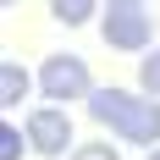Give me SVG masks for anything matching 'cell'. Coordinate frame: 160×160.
<instances>
[{"mask_svg":"<svg viewBox=\"0 0 160 160\" xmlns=\"http://www.w3.org/2000/svg\"><path fill=\"white\" fill-rule=\"evenodd\" d=\"M39 94L50 99V105H72V99H88L94 94V72H88V61L83 55H50L44 66H39Z\"/></svg>","mask_w":160,"mask_h":160,"instance_id":"7a4b0ae2","label":"cell"},{"mask_svg":"<svg viewBox=\"0 0 160 160\" xmlns=\"http://www.w3.org/2000/svg\"><path fill=\"white\" fill-rule=\"evenodd\" d=\"M105 6H144V0H105Z\"/></svg>","mask_w":160,"mask_h":160,"instance_id":"30bf717a","label":"cell"},{"mask_svg":"<svg viewBox=\"0 0 160 160\" xmlns=\"http://www.w3.org/2000/svg\"><path fill=\"white\" fill-rule=\"evenodd\" d=\"M149 160H160V144H155V149H149Z\"/></svg>","mask_w":160,"mask_h":160,"instance_id":"8fae6325","label":"cell"},{"mask_svg":"<svg viewBox=\"0 0 160 160\" xmlns=\"http://www.w3.org/2000/svg\"><path fill=\"white\" fill-rule=\"evenodd\" d=\"M50 17L66 22V28H83V22L94 17V0H50Z\"/></svg>","mask_w":160,"mask_h":160,"instance_id":"8992f818","label":"cell"},{"mask_svg":"<svg viewBox=\"0 0 160 160\" xmlns=\"http://www.w3.org/2000/svg\"><path fill=\"white\" fill-rule=\"evenodd\" d=\"M33 83H39V78H28L17 61H6V66H0V105H6V111H17V105H22V94H28Z\"/></svg>","mask_w":160,"mask_h":160,"instance_id":"5b68a950","label":"cell"},{"mask_svg":"<svg viewBox=\"0 0 160 160\" xmlns=\"http://www.w3.org/2000/svg\"><path fill=\"white\" fill-rule=\"evenodd\" d=\"M99 33H105V50H122V55H132V50H149V39H155V28H149L144 6H105V22H99Z\"/></svg>","mask_w":160,"mask_h":160,"instance_id":"3957f363","label":"cell"},{"mask_svg":"<svg viewBox=\"0 0 160 160\" xmlns=\"http://www.w3.org/2000/svg\"><path fill=\"white\" fill-rule=\"evenodd\" d=\"M138 88L160 99V50H149L144 61H138Z\"/></svg>","mask_w":160,"mask_h":160,"instance_id":"ba28073f","label":"cell"},{"mask_svg":"<svg viewBox=\"0 0 160 160\" xmlns=\"http://www.w3.org/2000/svg\"><path fill=\"white\" fill-rule=\"evenodd\" d=\"M22 149H33L28 127H11V122H6V127H0V160H22Z\"/></svg>","mask_w":160,"mask_h":160,"instance_id":"52a82bcc","label":"cell"},{"mask_svg":"<svg viewBox=\"0 0 160 160\" xmlns=\"http://www.w3.org/2000/svg\"><path fill=\"white\" fill-rule=\"evenodd\" d=\"M0 6H17V0H0Z\"/></svg>","mask_w":160,"mask_h":160,"instance_id":"7c38bea8","label":"cell"},{"mask_svg":"<svg viewBox=\"0 0 160 160\" xmlns=\"http://www.w3.org/2000/svg\"><path fill=\"white\" fill-rule=\"evenodd\" d=\"M83 105H88V116H94L99 127H111L122 144H144V149L160 144V99L127 94V88H94Z\"/></svg>","mask_w":160,"mask_h":160,"instance_id":"6da1fadb","label":"cell"},{"mask_svg":"<svg viewBox=\"0 0 160 160\" xmlns=\"http://www.w3.org/2000/svg\"><path fill=\"white\" fill-rule=\"evenodd\" d=\"M72 160H122V155H116L111 144H99V138H94V144H78V149H72Z\"/></svg>","mask_w":160,"mask_h":160,"instance_id":"9c48e42d","label":"cell"},{"mask_svg":"<svg viewBox=\"0 0 160 160\" xmlns=\"http://www.w3.org/2000/svg\"><path fill=\"white\" fill-rule=\"evenodd\" d=\"M28 144H33V155H66V144H72V116L61 111V105H39V111H28Z\"/></svg>","mask_w":160,"mask_h":160,"instance_id":"277c9868","label":"cell"}]
</instances>
